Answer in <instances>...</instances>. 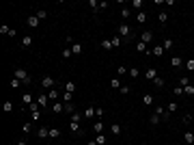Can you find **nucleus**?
<instances>
[{"instance_id": "obj_10", "label": "nucleus", "mask_w": 194, "mask_h": 145, "mask_svg": "<svg viewBox=\"0 0 194 145\" xmlns=\"http://www.w3.org/2000/svg\"><path fill=\"white\" fill-rule=\"evenodd\" d=\"M151 39H153V33H151V30H145V33L140 35V41H142V43H149Z\"/></svg>"}, {"instance_id": "obj_28", "label": "nucleus", "mask_w": 194, "mask_h": 145, "mask_svg": "<svg viewBox=\"0 0 194 145\" xmlns=\"http://www.w3.org/2000/svg\"><path fill=\"white\" fill-rule=\"evenodd\" d=\"M117 74H119V76H125V74H129V69H127L125 65H119V67H117Z\"/></svg>"}, {"instance_id": "obj_27", "label": "nucleus", "mask_w": 194, "mask_h": 145, "mask_svg": "<svg viewBox=\"0 0 194 145\" xmlns=\"http://www.w3.org/2000/svg\"><path fill=\"white\" fill-rule=\"evenodd\" d=\"M136 50H138V52H145V54L149 52V50H147V43H142V41H138V43H136Z\"/></svg>"}, {"instance_id": "obj_39", "label": "nucleus", "mask_w": 194, "mask_h": 145, "mask_svg": "<svg viewBox=\"0 0 194 145\" xmlns=\"http://www.w3.org/2000/svg\"><path fill=\"white\" fill-rule=\"evenodd\" d=\"M162 48H164V50H170V48H173V39H164V41H162Z\"/></svg>"}, {"instance_id": "obj_54", "label": "nucleus", "mask_w": 194, "mask_h": 145, "mask_svg": "<svg viewBox=\"0 0 194 145\" xmlns=\"http://www.w3.org/2000/svg\"><path fill=\"white\" fill-rule=\"evenodd\" d=\"M95 117H104V108H95Z\"/></svg>"}, {"instance_id": "obj_45", "label": "nucleus", "mask_w": 194, "mask_h": 145, "mask_svg": "<svg viewBox=\"0 0 194 145\" xmlns=\"http://www.w3.org/2000/svg\"><path fill=\"white\" fill-rule=\"evenodd\" d=\"M89 4H91V9H93V11H95V13L99 11V2H97V0H91V2H89Z\"/></svg>"}, {"instance_id": "obj_21", "label": "nucleus", "mask_w": 194, "mask_h": 145, "mask_svg": "<svg viewBox=\"0 0 194 145\" xmlns=\"http://www.w3.org/2000/svg\"><path fill=\"white\" fill-rule=\"evenodd\" d=\"M22 46H24V48L32 46V37H30V35H24V37H22Z\"/></svg>"}, {"instance_id": "obj_49", "label": "nucleus", "mask_w": 194, "mask_h": 145, "mask_svg": "<svg viewBox=\"0 0 194 145\" xmlns=\"http://www.w3.org/2000/svg\"><path fill=\"white\" fill-rule=\"evenodd\" d=\"M132 7L134 9H142V0H132Z\"/></svg>"}, {"instance_id": "obj_36", "label": "nucleus", "mask_w": 194, "mask_h": 145, "mask_svg": "<svg viewBox=\"0 0 194 145\" xmlns=\"http://www.w3.org/2000/svg\"><path fill=\"white\" fill-rule=\"evenodd\" d=\"M183 65H186V69H188V71H194V59H188L186 63H183Z\"/></svg>"}, {"instance_id": "obj_8", "label": "nucleus", "mask_w": 194, "mask_h": 145, "mask_svg": "<svg viewBox=\"0 0 194 145\" xmlns=\"http://www.w3.org/2000/svg\"><path fill=\"white\" fill-rule=\"evenodd\" d=\"M26 26H28V28H37V26H39V17H37V15H30L28 20H26Z\"/></svg>"}, {"instance_id": "obj_48", "label": "nucleus", "mask_w": 194, "mask_h": 145, "mask_svg": "<svg viewBox=\"0 0 194 145\" xmlns=\"http://www.w3.org/2000/svg\"><path fill=\"white\" fill-rule=\"evenodd\" d=\"M30 117H32V121H39V117H41V111H32V113H30Z\"/></svg>"}, {"instance_id": "obj_13", "label": "nucleus", "mask_w": 194, "mask_h": 145, "mask_svg": "<svg viewBox=\"0 0 194 145\" xmlns=\"http://www.w3.org/2000/svg\"><path fill=\"white\" fill-rule=\"evenodd\" d=\"M82 115H84V119H93V117H95V106H89Z\"/></svg>"}, {"instance_id": "obj_24", "label": "nucleus", "mask_w": 194, "mask_h": 145, "mask_svg": "<svg viewBox=\"0 0 194 145\" xmlns=\"http://www.w3.org/2000/svg\"><path fill=\"white\" fill-rule=\"evenodd\" d=\"M121 126H119V123H112V126H110V132H112V134H121Z\"/></svg>"}, {"instance_id": "obj_46", "label": "nucleus", "mask_w": 194, "mask_h": 145, "mask_svg": "<svg viewBox=\"0 0 194 145\" xmlns=\"http://www.w3.org/2000/svg\"><path fill=\"white\" fill-rule=\"evenodd\" d=\"M9 33H11V28H9L7 24H2V26H0V35H9Z\"/></svg>"}, {"instance_id": "obj_32", "label": "nucleus", "mask_w": 194, "mask_h": 145, "mask_svg": "<svg viewBox=\"0 0 194 145\" xmlns=\"http://www.w3.org/2000/svg\"><path fill=\"white\" fill-rule=\"evenodd\" d=\"M60 137V130L58 128H50V139H58Z\"/></svg>"}, {"instance_id": "obj_30", "label": "nucleus", "mask_w": 194, "mask_h": 145, "mask_svg": "<svg viewBox=\"0 0 194 145\" xmlns=\"http://www.w3.org/2000/svg\"><path fill=\"white\" fill-rule=\"evenodd\" d=\"M71 97H73V93H67V91H63V102H65V104H71Z\"/></svg>"}, {"instance_id": "obj_35", "label": "nucleus", "mask_w": 194, "mask_h": 145, "mask_svg": "<svg viewBox=\"0 0 194 145\" xmlns=\"http://www.w3.org/2000/svg\"><path fill=\"white\" fill-rule=\"evenodd\" d=\"M151 52H153V54H155V57H162V54H164V52H166V50H164V48H162V46H155V48H153V50H151Z\"/></svg>"}, {"instance_id": "obj_34", "label": "nucleus", "mask_w": 194, "mask_h": 145, "mask_svg": "<svg viewBox=\"0 0 194 145\" xmlns=\"http://www.w3.org/2000/svg\"><path fill=\"white\" fill-rule=\"evenodd\" d=\"M95 141H97V145H106V134H97V137H95Z\"/></svg>"}, {"instance_id": "obj_17", "label": "nucleus", "mask_w": 194, "mask_h": 145, "mask_svg": "<svg viewBox=\"0 0 194 145\" xmlns=\"http://www.w3.org/2000/svg\"><path fill=\"white\" fill-rule=\"evenodd\" d=\"M37 137H39V139H48V137H50V128H39Z\"/></svg>"}, {"instance_id": "obj_3", "label": "nucleus", "mask_w": 194, "mask_h": 145, "mask_svg": "<svg viewBox=\"0 0 194 145\" xmlns=\"http://www.w3.org/2000/svg\"><path fill=\"white\" fill-rule=\"evenodd\" d=\"M35 102L39 104L41 108H48V104H50V97H48V93H39V97H37Z\"/></svg>"}, {"instance_id": "obj_22", "label": "nucleus", "mask_w": 194, "mask_h": 145, "mask_svg": "<svg viewBox=\"0 0 194 145\" xmlns=\"http://www.w3.org/2000/svg\"><path fill=\"white\" fill-rule=\"evenodd\" d=\"M99 46L104 48V50H114V46H112V41H110V39H104V41L99 43Z\"/></svg>"}, {"instance_id": "obj_42", "label": "nucleus", "mask_w": 194, "mask_h": 145, "mask_svg": "<svg viewBox=\"0 0 194 145\" xmlns=\"http://www.w3.org/2000/svg\"><path fill=\"white\" fill-rule=\"evenodd\" d=\"M183 93H186V95H194V85H188V87H183Z\"/></svg>"}, {"instance_id": "obj_43", "label": "nucleus", "mask_w": 194, "mask_h": 145, "mask_svg": "<svg viewBox=\"0 0 194 145\" xmlns=\"http://www.w3.org/2000/svg\"><path fill=\"white\" fill-rule=\"evenodd\" d=\"M153 85L158 87V89H162V87H164V78H160V76H158V78L153 80Z\"/></svg>"}, {"instance_id": "obj_53", "label": "nucleus", "mask_w": 194, "mask_h": 145, "mask_svg": "<svg viewBox=\"0 0 194 145\" xmlns=\"http://www.w3.org/2000/svg\"><path fill=\"white\" fill-rule=\"evenodd\" d=\"M119 91H121V93H129V91H132V87H127V85H125V87L119 89Z\"/></svg>"}, {"instance_id": "obj_29", "label": "nucleus", "mask_w": 194, "mask_h": 145, "mask_svg": "<svg viewBox=\"0 0 194 145\" xmlns=\"http://www.w3.org/2000/svg\"><path fill=\"white\" fill-rule=\"evenodd\" d=\"M9 85H11V89L15 91V89H20V85H22V80H17V78H11V83H9Z\"/></svg>"}, {"instance_id": "obj_19", "label": "nucleus", "mask_w": 194, "mask_h": 145, "mask_svg": "<svg viewBox=\"0 0 194 145\" xmlns=\"http://www.w3.org/2000/svg\"><path fill=\"white\" fill-rule=\"evenodd\" d=\"M142 104H145V106H151V104H153V95H151V93H145V95H142Z\"/></svg>"}, {"instance_id": "obj_4", "label": "nucleus", "mask_w": 194, "mask_h": 145, "mask_svg": "<svg viewBox=\"0 0 194 145\" xmlns=\"http://www.w3.org/2000/svg\"><path fill=\"white\" fill-rule=\"evenodd\" d=\"M69 130H71V134H84V128H82L80 123H76V121H69Z\"/></svg>"}, {"instance_id": "obj_23", "label": "nucleus", "mask_w": 194, "mask_h": 145, "mask_svg": "<svg viewBox=\"0 0 194 145\" xmlns=\"http://www.w3.org/2000/svg\"><path fill=\"white\" fill-rule=\"evenodd\" d=\"M82 119H84V115H82V113H78V111H76V113H71V121H76V123H80Z\"/></svg>"}, {"instance_id": "obj_7", "label": "nucleus", "mask_w": 194, "mask_h": 145, "mask_svg": "<svg viewBox=\"0 0 194 145\" xmlns=\"http://www.w3.org/2000/svg\"><path fill=\"white\" fill-rule=\"evenodd\" d=\"M104 128H106V126H104V121H101V119H97V121L93 123V132H95V134H104Z\"/></svg>"}, {"instance_id": "obj_47", "label": "nucleus", "mask_w": 194, "mask_h": 145, "mask_svg": "<svg viewBox=\"0 0 194 145\" xmlns=\"http://www.w3.org/2000/svg\"><path fill=\"white\" fill-rule=\"evenodd\" d=\"M11 111H13V102L7 100V102H4V113H11Z\"/></svg>"}, {"instance_id": "obj_37", "label": "nucleus", "mask_w": 194, "mask_h": 145, "mask_svg": "<svg viewBox=\"0 0 194 145\" xmlns=\"http://www.w3.org/2000/svg\"><path fill=\"white\" fill-rule=\"evenodd\" d=\"M129 76H132V78H138V76H140V69H138V67H129Z\"/></svg>"}, {"instance_id": "obj_6", "label": "nucleus", "mask_w": 194, "mask_h": 145, "mask_svg": "<svg viewBox=\"0 0 194 145\" xmlns=\"http://www.w3.org/2000/svg\"><path fill=\"white\" fill-rule=\"evenodd\" d=\"M153 113H155V115H160V119H164V121H166V119H168V117H170V113L166 111V108H162V106H158V108H155Z\"/></svg>"}, {"instance_id": "obj_44", "label": "nucleus", "mask_w": 194, "mask_h": 145, "mask_svg": "<svg viewBox=\"0 0 194 145\" xmlns=\"http://www.w3.org/2000/svg\"><path fill=\"white\" fill-rule=\"evenodd\" d=\"M166 111H168V113H175V111H177V102H170L168 106H166Z\"/></svg>"}, {"instance_id": "obj_1", "label": "nucleus", "mask_w": 194, "mask_h": 145, "mask_svg": "<svg viewBox=\"0 0 194 145\" xmlns=\"http://www.w3.org/2000/svg\"><path fill=\"white\" fill-rule=\"evenodd\" d=\"M13 78L22 80V85H30V83H32V78L28 76V71H26V69H22V67H17V69L13 71Z\"/></svg>"}, {"instance_id": "obj_2", "label": "nucleus", "mask_w": 194, "mask_h": 145, "mask_svg": "<svg viewBox=\"0 0 194 145\" xmlns=\"http://www.w3.org/2000/svg\"><path fill=\"white\" fill-rule=\"evenodd\" d=\"M41 87L45 89V91L56 89V78H54V76H43V78H41Z\"/></svg>"}, {"instance_id": "obj_11", "label": "nucleus", "mask_w": 194, "mask_h": 145, "mask_svg": "<svg viewBox=\"0 0 194 145\" xmlns=\"http://www.w3.org/2000/svg\"><path fill=\"white\" fill-rule=\"evenodd\" d=\"M82 50H84V48H82V43H71V54H76V57H78V54H82Z\"/></svg>"}, {"instance_id": "obj_5", "label": "nucleus", "mask_w": 194, "mask_h": 145, "mask_svg": "<svg viewBox=\"0 0 194 145\" xmlns=\"http://www.w3.org/2000/svg\"><path fill=\"white\" fill-rule=\"evenodd\" d=\"M145 78H147V80H151V83H153V80L158 78V69H155V67H149V69L145 71Z\"/></svg>"}, {"instance_id": "obj_51", "label": "nucleus", "mask_w": 194, "mask_h": 145, "mask_svg": "<svg viewBox=\"0 0 194 145\" xmlns=\"http://www.w3.org/2000/svg\"><path fill=\"white\" fill-rule=\"evenodd\" d=\"M22 130H24V132H30V130H32V123H24Z\"/></svg>"}, {"instance_id": "obj_40", "label": "nucleus", "mask_w": 194, "mask_h": 145, "mask_svg": "<svg viewBox=\"0 0 194 145\" xmlns=\"http://www.w3.org/2000/svg\"><path fill=\"white\" fill-rule=\"evenodd\" d=\"M188 85H190V78L188 76H181L179 78V87H188Z\"/></svg>"}, {"instance_id": "obj_33", "label": "nucleus", "mask_w": 194, "mask_h": 145, "mask_svg": "<svg viewBox=\"0 0 194 145\" xmlns=\"http://www.w3.org/2000/svg\"><path fill=\"white\" fill-rule=\"evenodd\" d=\"M158 20H160V24L164 26L166 22H168V13H166V11H162V13H160V17H158Z\"/></svg>"}, {"instance_id": "obj_26", "label": "nucleus", "mask_w": 194, "mask_h": 145, "mask_svg": "<svg viewBox=\"0 0 194 145\" xmlns=\"http://www.w3.org/2000/svg\"><path fill=\"white\" fill-rule=\"evenodd\" d=\"M110 41H112V46H114V48H119V46H121V43H123V39L119 37V35H114V37L110 39Z\"/></svg>"}, {"instance_id": "obj_14", "label": "nucleus", "mask_w": 194, "mask_h": 145, "mask_svg": "<svg viewBox=\"0 0 194 145\" xmlns=\"http://www.w3.org/2000/svg\"><path fill=\"white\" fill-rule=\"evenodd\" d=\"M183 63H186V61H183L181 57H173V59H170V65H173V67H181Z\"/></svg>"}, {"instance_id": "obj_50", "label": "nucleus", "mask_w": 194, "mask_h": 145, "mask_svg": "<svg viewBox=\"0 0 194 145\" xmlns=\"http://www.w3.org/2000/svg\"><path fill=\"white\" fill-rule=\"evenodd\" d=\"M63 59H71V48H65L63 50Z\"/></svg>"}, {"instance_id": "obj_41", "label": "nucleus", "mask_w": 194, "mask_h": 145, "mask_svg": "<svg viewBox=\"0 0 194 145\" xmlns=\"http://www.w3.org/2000/svg\"><path fill=\"white\" fill-rule=\"evenodd\" d=\"M136 20L140 22V24H145V22H147V13H145V11H140V13L136 15Z\"/></svg>"}, {"instance_id": "obj_31", "label": "nucleus", "mask_w": 194, "mask_h": 145, "mask_svg": "<svg viewBox=\"0 0 194 145\" xmlns=\"http://www.w3.org/2000/svg\"><path fill=\"white\" fill-rule=\"evenodd\" d=\"M149 123H151V126H158V123H160V115H155V113H153V115L149 117Z\"/></svg>"}, {"instance_id": "obj_52", "label": "nucleus", "mask_w": 194, "mask_h": 145, "mask_svg": "<svg viewBox=\"0 0 194 145\" xmlns=\"http://www.w3.org/2000/svg\"><path fill=\"white\" fill-rule=\"evenodd\" d=\"M175 93H177V95H186V93H183V87H179V85L175 87Z\"/></svg>"}, {"instance_id": "obj_38", "label": "nucleus", "mask_w": 194, "mask_h": 145, "mask_svg": "<svg viewBox=\"0 0 194 145\" xmlns=\"http://www.w3.org/2000/svg\"><path fill=\"white\" fill-rule=\"evenodd\" d=\"M129 15H132V9H127V7H125V9H121V17H123V20H127Z\"/></svg>"}, {"instance_id": "obj_15", "label": "nucleus", "mask_w": 194, "mask_h": 145, "mask_svg": "<svg viewBox=\"0 0 194 145\" xmlns=\"http://www.w3.org/2000/svg\"><path fill=\"white\" fill-rule=\"evenodd\" d=\"M65 91L73 93V91H76V83H73V80H67V83H65Z\"/></svg>"}, {"instance_id": "obj_25", "label": "nucleus", "mask_w": 194, "mask_h": 145, "mask_svg": "<svg viewBox=\"0 0 194 145\" xmlns=\"http://www.w3.org/2000/svg\"><path fill=\"white\" fill-rule=\"evenodd\" d=\"M35 15L39 17V22H41V20H45V17H48V11H45V9H39V11H37Z\"/></svg>"}, {"instance_id": "obj_9", "label": "nucleus", "mask_w": 194, "mask_h": 145, "mask_svg": "<svg viewBox=\"0 0 194 145\" xmlns=\"http://www.w3.org/2000/svg\"><path fill=\"white\" fill-rule=\"evenodd\" d=\"M45 93H48V97H50V102H58V89H50V91H45Z\"/></svg>"}, {"instance_id": "obj_12", "label": "nucleus", "mask_w": 194, "mask_h": 145, "mask_svg": "<svg viewBox=\"0 0 194 145\" xmlns=\"http://www.w3.org/2000/svg\"><path fill=\"white\" fill-rule=\"evenodd\" d=\"M52 111L54 113H65V102H54L52 104Z\"/></svg>"}, {"instance_id": "obj_16", "label": "nucleus", "mask_w": 194, "mask_h": 145, "mask_svg": "<svg viewBox=\"0 0 194 145\" xmlns=\"http://www.w3.org/2000/svg\"><path fill=\"white\" fill-rule=\"evenodd\" d=\"M121 87H123V85H121V80H119V78H112V80H110V89H114V91H119Z\"/></svg>"}, {"instance_id": "obj_18", "label": "nucleus", "mask_w": 194, "mask_h": 145, "mask_svg": "<svg viewBox=\"0 0 194 145\" xmlns=\"http://www.w3.org/2000/svg\"><path fill=\"white\" fill-rule=\"evenodd\" d=\"M22 102H24L26 106H30V104L35 102V100H32V95H30V93H22Z\"/></svg>"}, {"instance_id": "obj_20", "label": "nucleus", "mask_w": 194, "mask_h": 145, "mask_svg": "<svg viewBox=\"0 0 194 145\" xmlns=\"http://www.w3.org/2000/svg\"><path fill=\"white\" fill-rule=\"evenodd\" d=\"M183 141H186L188 145H192V143H194V132H190V130H188L186 134H183Z\"/></svg>"}, {"instance_id": "obj_56", "label": "nucleus", "mask_w": 194, "mask_h": 145, "mask_svg": "<svg viewBox=\"0 0 194 145\" xmlns=\"http://www.w3.org/2000/svg\"><path fill=\"white\" fill-rule=\"evenodd\" d=\"M15 145H26V143H24V141H20V143H15Z\"/></svg>"}, {"instance_id": "obj_55", "label": "nucleus", "mask_w": 194, "mask_h": 145, "mask_svg": "<svg viewBox=\"0 0 194 145\" xmlns=\"http://www.w3.org/2000/svg\"><path fill=\"white\" fill-rule=\"evenodd\" d=\"M86 145H97V141H95V139H91V141H89Z\"/></svg>"}]
</instances>
